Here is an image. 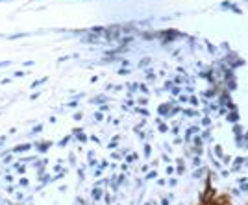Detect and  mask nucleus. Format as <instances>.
Here are the masks:
<instances>
[{"mask_svg": "<svg viewBox=\"0 0 248 205\" xmlns=\"http://www.w3.org/2000/svg\"><path fill=\"white\" fill-rule=\"evenodd\" d=\"M233 133L239 137V135H241V128H239V126H235V128H233Z\"/></svg>", "mask_w": 248, "mask_h": 205, "instance_id": "9d476101", "label": "nucleus"}, {"mask_svg": "<svg viewBox=\"0 0 248 205\" xmlns=\"http://www.w3.org/2000/svg\"><path fill=\"white\" fill-rule=\"evenodd\" d=\"M148 63H150V59H143L139 65H141V67H144V65H148Z\"/></svg>", "mask_w": 248, "mask_h": 205, "instance_id": "2eb2a0df", "label": "nucleus"}, {"mask_svg": "<svg viewBox=\"0 0 248 205\" xmlns=\"http://www.w3.org/2000/svg\"><path fill=\"white\" fill-rule=\"evenodd\" d=\"M93 198H95V200H100V198H102V190H100V189H95V190H93Z\"/></svg>", "mask_w": 248, "mask_h": 205, "instance_id": "f03ea898", "label": "nucleus"}, {"mask_svg": "<svg viewBox=\"0 0 248 205\" xmlns=\"http://www.w3.org/2000/svg\"><path fill=\"white\" fill-rule=\"evenodd\" d=\"M202 174H204V168H202V170H196V172H194V177H202Z\"/></svg>", "mask_w": 248, "mask_h": 205, "instance_id": "9b49d317", "label": "nucleus"}, {"mask_svg": "<svg viewBox=\"0 0 248 205\" xmlns=\"http://www.w3.org/2000/svg\"><path fill=\"white\" fill-rule=\"evenodd\" d=\"M48 146H50V142H41V144H39V152H46Z\"/></svg>", "mask_w": 248, "mask_h": 205, "instance_id": "39448f33", "label": "nucleus"}, {"mask_svg": "<svg viewBox=\"0 0 248 205\" xmlns=\"http://www.w3.org/2000/svg\"><path fill=\"white\" fill-rule=\"evenodd\" d=\"M193 165H194V166H198V165H200V159H198V157H194V161H193Z\"/></svg>", "mask_w": 248, "mask_h": 205, "instance_id": "dca6fc26", "label": "nucleus"}, {"mask_svg": "<svg viewBox=\"0 0 248 205\" xmlns=\"http://www.w3.org/2000/svg\"><path fill=\"white\" fill-rule=\"evenodd\" d=\"M44 81H46V78H41V80H37V81L32 83V87H37V85H41V83H44Z\"/></svg>", "mask_w": 248, "mask_h": 205, "instance_id": "423d86ee", "label": "nucleus"}, {"mask_svg": "<svg viewBox=\"0 0 248 205\" xmlns=\"http://www.w3.org/2000/svg\"><path fill=\"white\" fill-rule=\"evenodd\" d=\"M128 72H130L128 68H120V70H119V74H120V76H124V74H128Z\"/></svg>", "mask_w": 248, "mask_h": 205, "instance_id": "f8f14e48", "label": "nucleus"}, {"mask_svg": "<svg viewBox=\"0 0 248 205\" xmlns=\"http://www.w3.org/2000/svg\"><path fill=\"white\" fill-rule=\"evenodd\" d=\"M7 65H9V61H0V68H2V67H7Z\"/></svg>", "mask_w": 248, "mask_h": 205, "instance_id": "f3484780", "label": "nucleus"}, {"mask_svg": "<svg viewBox=\"0 0 248 205\" xmlns=\"http://www.w3.org/2000/svg\"><path fill=\"white\" fill-rule=\"evenodd\" d=\"M41 130H43V126H41V124H37L35 128H34V130H32V133H39V131H41Z\"/></svg>", "mask_w": 248, "mask_h": 205, "instance_id": "6e6552de", "label": "nucleus"}, {"mask_svg": "<svg viewBox=\"0 0 248 205\" xmlns=\"http://www.w3.org/2000/svg\"><path fill=\"white\" fill-rule=\"evenodd\" d=\"M32 146L30 144H21V146H17V148H13V152H28Z\"/></svg>", "mask_w": 248, "mask_h": 205, "instance_id": "f257e3e1", "label": "nucleus"}, {"mask_svg": "<svg viewBox=\"0 0 248 205\" xmlns=\"http://www.w3.org/2000/svg\"><path fill=\"white\" fill-rule=\"evenodd\" d=\"M104 100H106V96L98 94V96H95V98H93V103H104Z\"/></svg>", "mask_w": 248, "mask_h": 205, "instance_id": "7ed1b4c3", "label": "nucleus"}, {"mask_svg": "<svg viewBox=\"0 0 248 205\" xmlns=\"http://www.w3.org/2000/svg\"><path fill=\"white\" fill-rule=\"evenodd\" d=\"M72 118H74V120H82V113H76V115H74Z\"/></svg>", "mask_w": 248, "mask_h": 205, "instance_id": "4468645a", "label": "nucleus"}, {"mask_svg": "<svg viewBox=\"0 0 248 205\" xmlns=\"http://www.w3.org/2000/svg\"><path fill=\"white\" fill-rule=\"evenodd\" d=\"M237 118H239L237 113H230V115H228V122H237Z\"/></svg>", "mask_w": 248, "mask_h": 205, "instance_id": "20e7f679", "label": "nucleus"}, {"mask_svg": "<svg viewBox=\"0 0 248 205\" xmlns=\"http://www.w3.org/2000/svg\"><path fill=\"white\" fill-rule=\"evenodd\" d=\"M215 153H217L218 157H222V150H220V146H215Z\"/></svg>", "mask_w": 248, "mask_h": 205, "instance_id": "1a4fd4ad", "label": "nucleus"}, {"mask_svg": "<svg viewBox=\"0 0 248 205\" xmlns=\"http://www.w3.org/2000/svg\"><path fill=\"white\" fill-rule=\"evenodd\" d=\"M26 72H22V70H19V72H15V78H22Z\"/></svg>", "mask_w": 248, "mask_h": 205, "instance_id": "ddd939ff", "label": "nucleus"}, {"mask_svg": "<svg viewBox=\"0 0 248 205\" xmlns=\"http://www.w3.org/2000/svg\"><path fill=\"white\" fill-rule=\"evenodd\" d=\"M67 142H69V137L61 139V140H59V146H61V148H65V144H67Z\"/></svg>", "mask_w": 248, "mask_h": 205, "instance_id": "0eeeda50", "label": "nucleus"}]
</instances>
